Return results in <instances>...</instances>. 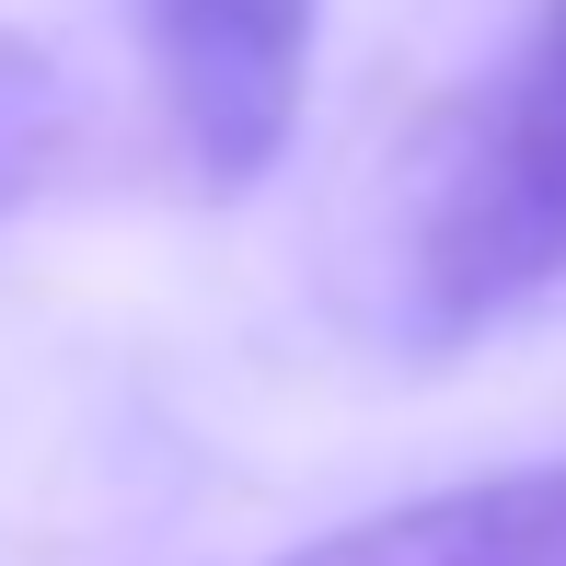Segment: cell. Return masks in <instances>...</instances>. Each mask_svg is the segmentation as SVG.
<instances>
[{
  "label": "cell",
  "mask_w": 566,
  "mask_h": 566,
  "mask_svg": "<svg viewBox=\"0 0 566 566\" xmlns=\"http://www.w3.org/2000/svg\"><path fill=\"white\" fill-rule=\"evenodd\" d=\"M70 163V93H59V59H46L35 35H12L0 23V209H23V197H46Z\"/></svg>",
  "instance_id": "obj_4"
},
{
  "label": "cell",
  "mask_w": 566,
  "mask_h": 566,
  "mask_svg": "<svg viewBox=\"0 0 566 566\" xmlns=\"http://www.w3.org/2000/svg\"><path fill=\"white\" fill-rule=\"evenodd\" d=\"M127 23H139L174 163L209 197L266 186L301 127V93H313L324 0H127Z\"/></svg>",
  "instance_id": "obj_2"
},
{
  "label": "cell",
  "mask_w": 566,
  "mask_h": 566,
  "mask_svg": "<svg viewBox=\"0 0 566 566\" xmlns=\"http://www.w3.org/2000/svg\"><path fill=\"white\" fill-rule=\"evenodd\" d=\"M417 324L474 336L566 277V0L532 12L509 70L462 105L451 163L417 209Z\"/></svg>",
  "instance_id": "obj_1"
},
{
  "label": "cell",
  "mask_w": 566,
  "mask_h": 566,
  "mask_svg": "<svg viewBox=\"0 0 566 566\" xmlns=\"http://www.w3.org/2000/svg\"><path fill=\"white\" fill-rule=\"evenodd\" d=\"M277 566H566V462L394 497L370 521H336L313 544H290Z\"/></svg>",
  "instance_id": "obj_3"
}]
</instances>
